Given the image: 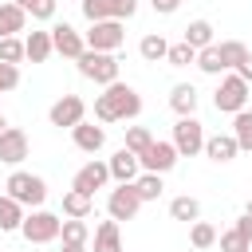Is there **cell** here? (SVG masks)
Instances as JSON below:
<instances>
[{
    "mask_svg": "<svg viewBox=\"0 0 252 252\" xmlns=\"http://www.w3.org/2000/svg\"><path fill=\"white\" fill-rule=\"evenodd\" d=\"M142 110V94L130 83H110L98 98H94V118L98 122H122V118H138Z\"/></svg>",
    "mask_w": 252,
    "mask_h": 252,
    "instance_id": "6da1fadb",
    "label": "cell"
},
{
    "mask_svg": "<svg viewBox=\"0 0 252 252\" xmlns=\"http://www.w3.org/2000/svg\"><path fill=\"white\" fill-rule=\"evenodd\" d=\"M75 63H79V75L91 79V83H98V87L118 83V59H114V51H91L87 47Z\"/></svg>",
    "mask_w": 252,
    "mask_h": 252,
    "instance_id": "7a4b0ae2",
    "label": "cell"
},
{
    "mask_svg": "<svg viewBox=\"0 0 252 252\" xmlns=\"http://www.w3.org/2000/svg\"><path fill=\"white\" fill-rule=\"evenodd\" d=\"M20 232H24L28 244H51V240H59V232H63V217H55V213H47V209H32V213L24 217V224H20Z\"/></svg>",
    "mask_w": 252,
    "mask_h": 252,
    "instance_id": "3957f363",
    "label": "cell"
},
{
    "mask_svg": "<svg viewBox=\"0 0 252 252\" xmlns=\"http://www.w3.org/2000/svg\"><path fill=\"white\" fill-rule=\"evenodd\" d=\"M4 189H8V197H16L20 205H32V209H39L47 201V181L35 177V173H24V169H16Z\"/></svg>",
    "mask_w": 252,
    "mask_h": 252,
    "instance_id": "277c9868",
    "label": "cell"
},
{
    "mask_svg": "<svg viewBox=\"0 0 252 252\" xmlns=\"http://www.w3.org/2000/svg\"><path fill=\"white\" fill-rule=\"evenodd\" d=\"M213 102H217V110H224V114H236V110H244V102H248V83L232 71V75H224L220 79V87H217V94H213Z\"/></svg>",
    "mask_w": 252,
    "mask_h": 252,
    "instance_id": "5b68a950",
    "label": "cell"
},
{
    "mask_svg": "<svg viewBox=\"0 0 252 252\" xmlns=\"http://www.w3.org/2000/svg\"><path fill=\"white\" fill-rule=\"evenodd\" d=\"M173 146H177V154H181V158L201 154V150H205V126H201L193 114L177 118V126H173Z\"/></svg>",
    "mask_w": 252,
    "mask_h": 252,
    "instance_id": "8992f818",
    "label": "cell"
},
{
    "mask_svg": "<svg viewBox=\"0 0 252 252\" xmlns=\"http://www.w3.org/2000/svg\"><path fill=\"white\" fill-rule=\"evenodd\" d=\"M122 39H126L122 20H94L91 32H87V47H91V51H118Z\"/></svg>",
    "mask_w": 252,
    "mask_h": 252,
    "instance_id": "52a82bcc",
    "label": "cell"
},
{
    "mask_svg": "<svg viewBox=\"0 0 252 252\" xmlns=\"http://www.w3.org/2000/svg\"><path fill=\"white\" fill-rule=\"evenodd\" d=\"M79 4L91 24L94 20H130L138 12V0H79Z\"/></svg>",
    "mask_w": 252,
    "mask_h": 252,
    "instance_id": "ba28073f",
    "label": "cell"
},
{
    "mask_svg": "<svg viewBox=\"0 0 252 252\" xmlns=\"http://www.w3.org/2000/svg\"><path fill=\"white\" fill-rule=\"evenodd\" d=\"M138 209H142V197H138L134 181H126V185L110 189V197H106V213H110L114 220H134V217H138Z\"/></svg>",
    "mask_w": 252,
    "mask_h": 252,
    "instance_id": "9c48e42d",
    "label": "cell"
},
{
    "mask_svg": "<svg viewBox=\"0 0 252 252\" xmlns=\"http://www.w3.org/2000/svg\"><path fill=\"white\" fill-rule=\"evenodd\" d=\"M47 118H51V126H59V130L67 126V130H71V126H79V122L87 118V102H83L79 94H63V98L51 102Z\"/></svg>",
    "mask_w": 252,
    "mask_h": 252,
    "instance_id": "30bf717a",
    "label": "cell"
},
{
    "mask_svg": "<svg viewBox=\"0 0 252 252\" xmlns=\"http://www.w3.org/2000/svg\"><path fill=\"white\" fill-rule=\"evenodd\" d=\"M177 158H181V154H177L173 142H154V146L142 154V169H146V173H169V169L177 165Z\"/></svg>",
    "mask_w": 252,
    "mask_h": 252,
    "instance_id": "8fae6325",
    "label": "cell"
},
{
    "mask_svg": "<svg viewBox=\"0 0 252 252\" xmlns=\"http://www.w3.org/2000/svg\"><path fill=\"white\" fill-rule=\"evenodd\" d=\"M51 43H55V51H59L63 59H79V55L87 51V39H83L71 24H55V28H51Z\"/></svg>",
    "mask_w": 252,
    "mask_h": 252,
    "instance_id": "7c38bea8",
    "label": "cell"
},
{
    "mask_svg": "<svg viewBox=\"0 0 252 252\" xmlns=\"http://www.w3.org/2000/svg\"><path fill=\"white\" fill-rule=\"evenodd\" d=\"M106 165H110V177H114L118 185H126V181H138V173H142V158H138L134 150H126V146H122V150H118V154H114Z\"/></svg>",
    "mask_w": 252,
    "mask_h": 252,
    "instance_id": "4fadbf2b",
    "label": "cell"
},
{
    "mask_svg": "<svg viewBox=\"0 0 252 252\" xmlns=\"http://www.w3.org/2000/svg\"><path fill=\"white\" fill-rule=\"evenodd\" d=\"M106 181H110V165H106V161H87V165L75 173L71 189H83V193H91V197H94V189H102Z\"/></svg>",
    "mask_w": 252,
    "mask_h": 252,
    "instance_id": "5bb4252c",
    "label": "cell"
},
{
    "mask_svg": "<svg viewBox=\"0 0 252 252\" xmlns=\"http://www.w3.org/2000/svg\"><path fill=\"white\" fill-rule=\"evenodd\" d=\"M24 158H28V134L16 130V126H8L0 134V161L4 165H20Z\"/></svg>",
    "mask_w": 252,
    "mask_h": 252,
    "instance_id": "9a60e30c",
    "label": "cell"
},
{
    "mask_svg": "<svg viewBox=\"0 0 252 252\" xmlns=\"http://www.w3.org/2000/svg\"><path fill=\"white\" fill-rule=\"evenodd\" d=\"M71 138H75V146H79L83 154H98V150L106 146V130H102V126H91V122L71 126Z\"/></svg>",
    "mask_w": 252,
    "mask_h": 252,
    "instance_id": "2e32d148",
    "label": "cell"
},
{
    "mask_svg": "<svg viewBox=\"0 0 252 252\" xmlns=\"http://www.w3.org/2000/svg\"><path fill=\"white\" fill-rule=\"evenodd\" d=\"M205 154H209L213 161H232V158L240 154V142H236L232 134H213V138H205Z\"/></svg>",
    "mask_w": 252,
    "mask_h": 252,
    "instance_id": "e0dca14e",
    "label": "cell"
},
{
    "mask_svg": "<svg viewBox=\"0 0 252 252\" xmlns=\"http://www.w3.org/2000/svg\"><path fill=\"white\" fill-rule=\"evenodd\" d=\"M24 24H28V8H20V4H12V0L0 4V39L24 32Z\"/></svg>",
    "mask_w": 252,
    "mask_h": 252,
    "instance_id": "ac0fdd59",
    "label": "cell"
},
{
    "mask_svg": "<svg viewBox=\"0 0 252 252\" xmlns=\"http://www.w3.org/2000/svg\"><path fill=\"white\" fill-rule=\"evenodd\" d=\"M24 47H28V59H32V63H47V59H51V51H55L51 32H28Z\"/></svg>",
    "mask_w": 252,
    "mask_h": 252,
    "instance_id": "d6986e66",
    "label": "cell"
},
{
    "mask_svg": "<svg viewBox=\"0 0 252 252\" xmlns=\"http://www.w3.org/2000/svg\"><path fill=\"white\" fill-rule=\"evenodd\" d=\"M169 106L177 110V118L193 114V110H197V87H193V83H177V87L169 91Z\"/></svg>",
    "mask_w": 252,
    "mask_h": 252,
    "instance_id": "ffe728a7",
    "label": "cell"
},
{
    "mask_svg": "<svg viewBox=\"0 0 252 252\" xmlns=\"http://www.w3.org/2000/svg\"><path fill=\"white\" fill-rule=\"evenodd\" d=\"M24 217H28V213H24V205H20L16 197H8V193H4V197H0V232H16V228L24 224Z\"/></svg>",
    "mask_w": 252,
    "mask_h": 252,
    "instance_id": "44dd1931",
    "label": "cell"
},
{
    "mask_svg": "<svg viewBox=\"0 0 252 252\" xmlns=\"http://www.w3.org/2000/svg\"><path fill=\"white\" fill-rule=\"evenodd\" d=\"M94 252H122V240H118V220H102L94 228Z\"/></svg>",
    "mask_w": 252,
    "mask_h": 252,
    "instance_id": "7402d4cb",
    "label": "cell"
},
{
    "mask_svg": "<svg viewBox=\"0 0 252 252\" xmlns=\"http://www.w3.org/2000/svg\"><path fill=\"white\" fill-rule=\"evenodd\" d=\"M91 205H94V197L91 193H83V189H71V193H63V217H91Z\"/></svg>",
    "mask_w": 252,
    "mask_h": 252,
    "instance_id": "603a6c76",
    "label": "cell"
},
{
    "mask_svg": "<svg viewBox=\"0 0 252 252\" xmlns=\"http://www.w3.org/2000/svg\"><path fill=\"white\" fill-rule=\"evenodd\" d=\"M169 217L193 224V220H201V201H197V197H173V201H169Z\"/></svg>",
    "mask_w": 252,
    "mask_h": 252,
    "instance_id": "cb8c5ba5",
    "label": "cell"
},
{
    "mask_svg": "<svg viewBox=\"0 0 252 252\" xmlns=\"http://www.w3.org/2000/svg\"><path fill=\"white\" fill-rule=\"evenodd\" d=\"M185 43L197 47V51L209 47V43H217V39H213V24H209V20H193V24L185 28Z\"/></svg>",
    "mask_w": 252,
    "mask_h": 252,
    "instance_id": "d4e9b609",
    "label": "cell"
},
{
    "mask_svg": "<svg viewBox=\"0 0 252 252\" xmlns=\"http://www.w3.org/2000/svg\"><path fill=\"white\" fill-rule=\"evenodd\" d=\"M197 67H201L205 75H220V71H224L220 43H209V47H201V51H197Z\"/></svg>",
    "mask_w": 252,
    "mask_h": 252,
    "instance_id": "484cf974",
    "label": "cell"
},
{
    "mask_svg": "<svg viewBox=\"0 0 252 252\" xmlns=\"http://www.w3.org/2000/svg\"><path fill=\"white\" fill-rule=\"evenodd\" d=\"M232 138L240 142V150H252V110L232 114Z\"/></svg>",
    "mask_w": 252,
    "mask_h": 252,
    "instance_id": "4316f807",
    "label": "cell"
},
{
    "mask_svg": "<svg viewBox=\"0 0 252 252\" xmlns=\"http://www.w3.org/2000/svg\"><path fill=\"white\" fill-rule=\"evenodd\" d=\"M138 51H142V59H146V63H158V59H165V55H169V43H165L161 35H142Z\"/></svg>",
    "mask_w": 252,
    "mask_h": 252,
    "instance_id": "83f0119b",
    "label": "cell"
},
{
    "mask_svg": "<svg viewBox=\"0 0 252 252\" xmlns=\"http://www.w3.org/2000/svg\"><path fill=\"white\" fill-rule=\"evenodd\" d=\"M220 59H224V71H236V67L248 59V47H244L240 39H224V43H220Z\"/></svg>",
    "mask_w": 252,
    "mask_h": 252,
    "instance_id": "f1b7e54d",
    "label": "cell"
},
{
    "mask_svg": "<svg viewBox=\"0 0 252 252\" xmlns=\"http://www.w3.org/2000/svg\"><path fill=\"white\" fill-rule=\"evenodd\" d=\"M134 189H138V197H142V201H158L165 185H161V173H138Z\"/></svg>",
    "mask_w": 252,
    "mask_h": 252,
    "instance_id": "f546056e",
    "label": "cell"
},
{
    "mask_svg": "<svg viewBox=\"0 0 252 252\" xmlns=\"http://www.w3.org/2000/svg\"><path fill=\"white\" fill-rule=\"evenodd\" d=\"M63 244H87V236H91V228H87V220L83 217H67L63 220Z\"/></svg>",
    "mask_w": 252,
    "mask_h": 252,
    "instance_id": "4dcf8cb0",
    "label": "cell"
},
{
    "mask_svg": "<svg viewBox=\"0 0 252 252\" xmlns=\"http://www.w3.org/2000/svg\"><path fill=\"white\" fill-rule=\"evenodd\" d=\"M150 146H154V134H150L146 126H126V150H134V154L142 158Z\"/></svg>",
    "mask_w": 252,
    "mask_h": 252,
    "instance_id": "1f68e13d",
    "label": "cell"
},
{
    "mask_svg": "<svg viewBox=\"0 0 252 252\" xmlns=\"http://www.w3.org/2000/svg\"><path fill=\"white\" fill-rule=\"evenodd\" d=\"M165 63H169V67H189V63H197V47H189L185 39H181V43H169Z\"/></svg>",
    "mask_w": 252,
    "mask_h": 252,
    "instance_id": "d6a6232c",
    "label": "cell"
},
{
    "mask_svg": "<svg viewBox=\"0 0 252 252\" xmlns=\"http://www.w3.org/2000/svg\"><path fill=\"white\" fill-rule=\"evenodd\" d=\"M189 240H193V248H213V244H217V228H213V224H205V220H193Z\"/></svg>",
    "mask_w": 252,
    "mask_h": 252,
    "instance_id": "836d02e7",
    "label": "cell"
},
{
    "mask_svg": "<svg viewBox=\"0 0 252 252\" xmlns=\"http://www.w3.org/2000/svg\"><path fill=\"white\" fill-rule=\"evenodd\" d=\"M0 59H4V63H20V59H28V47H24V39H16V35H4V39H0Z\"/></svg>",
    "mask_w": 252,
    "mask_h": 252,
    "instance_id": "e575fe53",
    "label": "cell"
},
{
    "mask_svg": "<svg viewBox=\"0 0 252 252\" xmlns=\"http://www.w3.org/2000/svg\"><path fill=\"white\" fill-rule=\"evenodd\" d=\"M16 87H20V67L0 59V94H8V91H16Z\"/></svg>",
    "mask_w": 252,
    "mask_h": 252,
    "instance_id": "d590c367",
    "label": "cell"
},
{
    "mask_svg": "<svg viewBox=\"0 0 252 252\" xmlns=\"http://www.w3.org/2000/svg\"><path fill=\"white\" fill-rule=\"evenodd\" d=\"M248 248H252V244H248V240H244V236H240L236 228L220 236V252H248Z\"/></svg>",
    "mask_w": 252,
    "mask_h": 252,
    "instance_id": "8d00e7d4",
    "label": "cell"
},
{
    "mask_svg": "<svg viewBox=\"0 0 252 252\" xmlns=\"http://www.w3.org/2000/svg\"><path fill=\"white\" fill-rule=\"evenodd\" d=\"M55 4H59V0H32L28 12H32V20H51V16H55Z\"/></svg>",
    "mask_w": 252,
    "mask_h": 252,
    "instance_id": "74e56055",
    "label": "cell"
},
{
    "mask_svg": "<svg viewBox=\"0 0 252 252\" xmlns=\"http://www.w3.org/2000/svg\"><path fill=\"white\" fill-rule=\"evenodd\" d=\"M154 4V12H161V16H173L177 8H181V0H150Z\"/></svg>",
    "mask_w": 252,
    "mask_h": 252,
    "instance_id": "f35d334b",
    "label": "cell"
},
{
    "mask_svg": "<svg viewBox=\"0 0 252 252\" xmlns=\"http://www.w3.org/2000/svg\"><path fill=\"white\" fill-rule=\"evenodd\" d=\"M236 232H240V236H244V240L252 244V217H248V213H244V217L236 220Z\"/></svg>",
    "mask_w": 252,
    "mask_h": 252,
    "instance_id": "ab89813d",
    "label": "cell"
},
{
    "mask_svg": "<svg viewBox=\"0 0 252 252\" xmlns=\"http://www.w3.org/2000/svg\"><path fill=\"white\" fill-rule=\"evenodd\" d=\"M236 75H240L244 83H252V51H248V59H244V63L236 67Z\"/></svg>",
    "mask_w": 252,
    "mask_h": 252,
    "instance_id": "60d3db41",
    "label": "cell"
},
{
    "mask_svg": "<svg viewBox=\"0 0 252 252\" xmlns=\"http://www.w3.org/2000/svg\"><path fill=\"white\" fill-rule=\"evenodd\" d=\"M63 252H87V244H63Z\"/></svg>",
    "mask_w": 252,
    "mask_h": 252,
    "instance_id": "b9f144b4",
    "label": "cell"
},
{
    "mask_svg": "<svg viewBox=\"0 0 252 252\" xmlns=\"http://www.w3.org/2000/svg\"><path fill=\"white\" fill-rule=\"evenodd\" d=\"M12 4H20V8H32V0H12Z\"/></svg>",
    "mask_w": 252,
    "mask_h": 252,
    "instance_id": "7bdbcfd3",
    "label": "cell"
},
{
    "mask_svg": "<svg viewBox=\"0 0 252 252\" xmlns=\"http://www.w3.org/2000/svg\"><path fill=\"white\" fill-rule=\"evenodd\" d=\"M4 130H8V122H4V114H0V134H4Z\"/></svg>",
    "mask_w": 252,
    "mask_h": 252,
    "instance_id": "ee69618b",
    "label": "cell"
},
{
    "mask_svg": "<svg viewBox=\"0 0 252 252\" xmlns=\"http://www.w3.org/2000/svg\"><path fill=\"white\" fill-rule=\"evenodd\" d=\"M244 213H248V217H252V201H248V209H244Z\"/></svg>",
    "mask_w": 252,
    "mask_h": 252,
    "instance_id": "f6af8a7d",
    "label": "cell"
},
{
    "mask_svg": "<svg viewBox=\"0 0 252 252\" xmlns=\"http://www.w3.org/2000/svg\"><path fill=\"white\" fill-rule=\"evenodd\" d=\"M248 252H252V248H248Z\"/></svg>",
    "mask_w": 252,
    "mask_h": 252,
    "instance_id": "bcb514c9",
    "label": "cell"
}]
</instances>
